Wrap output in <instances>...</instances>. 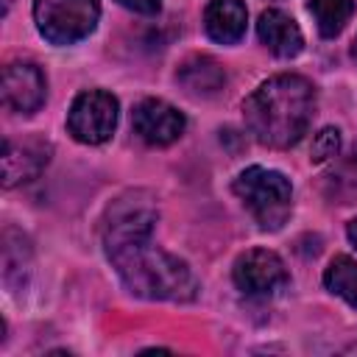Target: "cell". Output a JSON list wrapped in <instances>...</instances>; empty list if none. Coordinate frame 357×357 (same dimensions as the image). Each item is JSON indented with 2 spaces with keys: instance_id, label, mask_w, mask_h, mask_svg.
<instances>
[{
  "instance_id": "2e32d148",
  "label": "cell",
  "mask_w": 357,
  "mask_h": 357,
  "mask_svg": "<svg viewBox=\"0 0 357 357\" xmlns=\"http://www.w3.org/2000/svg\"><path fill=\"white\" fill-rule=\"evenodd\" d=\"M340 151V131L337 128H321L312 139V148H310V159L315 165L326 162V159H335Z\"/></svg>"
},
{
  "instance_id": "8fae6325",
  "label": "cell",
  "mask_w": 357,
  "mask_h": 357,
  "mask_svg": "<svg viewBox=\"0 0 357 357\" xmlns=\"http://www.w3.org/2000/svg\"><path fill=\"white\" fill-rule=\"evenodd\" d=\"M248 22V11L243 0H209L204 8L206 36L220 45H234L243 39Z\"/></svg>"
},
{
  "instance_id": "4fadbf2b",
  "label": "cell",
  "mask_w": 357,
  "mask_h": 357,
  "mask_svg": "<svg viewBox=\"0 0 357 357\" xmlns=\"http://www.w3.org/2000/svg\"><path fill=\"white\" fill-rule=\"evenodd\" d=\"M307 8L318 25V33L326 39L337 36L354 17V0H310Z\"/></svg>"
},
{
  "instance_id": "6da1fadb",
  "label": "cell",
  "mask_w": 357,
  "mask_h": 357,
  "mask_svg": "<svg viewBox=\"0 0 357 357\" xmlns=\"http://www.w3.org/2000/svg\"><path fill=\"white\" fill-rule=\"evenodd\" d=\"M156 212L142 192L117 198L103 220V248L123 284L151 301H190L198 282L190 265L153 245Z\"/></svg>"
},
{
  "instance_id": "5b68a950",
  "label": "cell",
  "mask_w": 357,
  "mask_h": 357,
  "mask_svg": "<svg viewBox=\"0 0 357 357\" xmlns=\"http://www.w3.org/2000/svg\"><path fill=\"white\" fill-rule=\"evenodd\" d=\"M117 112H120V106L112 92L86 89L73 100V106L67 112V128L78 142L100 145L114 134Z\"/></svg>"
},
{
  "instance_id": "5bb4252c",
  "label": "cell",
  "mask_w": 357,
  "mask_h": 357,
  "mask_svg": "<svg viewBox=\"0 0 357 357\" xmlns=\"http://www.w3.org/2000/svg\"><path fill=\"white\" fill-rule=\"evenodd\" d=\"M324 284L329 293L340 296L346 304L357 307V262L351 257H335L324 271Z\"/></svg>"
},
{
  "instance_id": "3957f363",
  "label": "cell",
  "mask_w": 357,
  "mask_h": 357,
  "mask_svg": "<svg viewBox=\"0 0 357 357\" xmlns=\"http://www.w3.org/2000/svg\"><path fill=\"white\" fill-rule=\"evenodd\" d=\"M234 195L254 215L262 231H276L287 223L293 206V187L279 170L268 167H245L234 178Z\"/></svg>"
},
{
  "instance_id": "7c38bea8",
  "label": "cell",
  "mask_w": 357,
  "mask_h": 357,
  "mask_svg": "<svg viewBox=\"0 0 357 357\" xmlns=\"http://www.w3.org/2000/svg\"><path fill=\"white\" fill-rule=\"evenodd\" d=\"M176 81L192 98H212L226 86V70L212 56H190L178 67Z\"/></svg>"
},
{
  "instance_id": "30bf717a",
  "label": "cell",
  "mask_w": 357,
  "mask_h": 357,
  "mask_svg": "<svg viewBox=\"0 0 357 357\" xmlns=\"http://www.w3.org/2000/svg\"><path fill=\"white\" fill-rule=\"evenodd\" d=\"M257 33H259V42L279 59H293L304 50L301 28L296 25L293 17H287L279 8H268V11L259 14Z\"/></svg>"
},
{
  "instance_id": "e0dca14e",
  "label": "cell",
  "mask_w": 357,
  "mask_h": 357,
  "mask_svg": "<svg viewBox=\"0 0 357 357\" xmlns=\"http://www.w3.org/2000/svg\"><path fill=\"white\" fill-rule=\"evenodd\" d=\"M117 3L128 11H137V14H156L162 6V0H117Z\"/></svg>"
},
{
  "instance_id": "8992f818",
  "label": "cell",
  "mask_w": 357,
  "mask_h": 357,
  "mask_svg": "<svg viewBox=\"0 0 357 357\" xmlns=\"http://www.w3.org/2000/svg\"><path fill=\"white\" fill-rule=\"evenodd\" d=\"M231 276H234L237 290L251 296V298L276 296L290 282L282 257L276 251H268V248H251V251L240 254L237 262H234Z\"/></svg>"
},
{
  "instance_id": "9c48e42d",
  "label": "cell",
  "mask_w": 357,
  "mask_h": 357,
  "mask_svg": "<svg viewBox=\"0 0 357 357\" xmlns=\"http://www.w3.org/2000/svg\"><path fill=\"white\" fill-rule=\"evenodd\" d=\"M50 159V145L42 139H6L3 145V184L17 187L22 181H31L42 173V167Z\"/></svg>"
},
{
  "instance_id": "ba28073f",
  "label": "cell",
  "mask_w": 357,
  "mask_h": 357,
  "mask_svg": "<svg viewBox=\"0 0 357 357\" xmlns=\"http://www.w3.org/2000/svg\"><path fill=\"white\" fill-rule=\"evenodd\" d=\"M45 75L31 61H11L3 70V103L11 112L31 114L45 103Z\"/></svg>"
},
{
  "instance_id": "9a60e30c",
  "label": "cell",
  "mask_w": 357,
  "mask_h": 357,
  "mask_svg": "<svg viewBox=\"0 0 357 357\" xmlns=\"http://www.w3.org/2000/svg\"><path fill=\"white\" fill-rule=\"evenodd\" d=\"M329 195L337 198L340 204H349L351 198H357V145L354 151L337 165V170L329 176Z\"/></svg>"
},
{
  "instance_id": "52a82bcc",
  "label": "cell",
  "mask_w": 357,
  "mask_h": 357,
  "mask_svg": "<svg viewBox=\"0 0 357 357\" xmlns=\"http://www.w3.org/2000/svg\"><path fill=\"white\" fill-rule=\"evenodd\" d=\"M131 126L134 131L139 134L142 142L148 145H170L176 142L181 134H184V114L170 106L167 100H159V98H145L134 106L131 112Z\"/></svg>"
},
{
  "instance_id": "277c9868",
  "label": "cell",
  "mask_w": 357,
  "mask_h": 357,
  "mask_svg": "<svg viewBox=\"0 0 357 357\" xmlns=\"http://www.w3.org/2000/svg\"><path fill=\"white\" fill-rule=\"evenodd\" d=\"M98 0H36L33 22L53 45H73L89 36L98 25Z\"/></svg>"
},
{
  "instance_id": "ac0fdd59",
  "label": "cell",
  "mask_w": 357,
  "mask_h": 357,
  "mask_svg": "<svg viewBox=\"0 0 357 357\" xmlns=\"http://www.w3.org/2000/svg\"><path fill=\"white\" fill-rule=\"evenodd\" d=\"M346 234H349V240H351V245L357 248V218H354V220H351V223L346 226Z\"/></svg>"
},
{
  "instance_id": "d6986e66",
  "label": "cell",
  "mask_w": 357,
  "mask_h": 357,
  "mask_svg": "<svg viewBox=\"0 0 357 357\" xmlns=\"http://www.w3.org/2000/svg\"><path fill=\"white\" fill-rule=\"evenodd\" d=\"M351 56L357 59V39H354V47H351Z\"/></svg>"
},
{
  "instance_id": "7a4b0ae2",
  "label": "cell",
  "mask_w": 357,
  "mask_h": 357,
  "mask_svg": "<svg viewBox=\"0 0 357 357\" xmlns=\"http://www.w3.org/2000/svg\"><path fill=\"white\" fill-rule=\"evenodd\" d=\"M315 114V86L296 73H282L262 81L245 100L243 117L257 142L268 148L296 145Z\"/></svg>"
}]
</instances>
